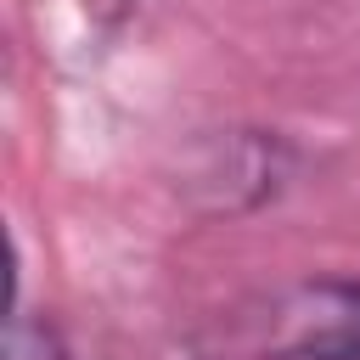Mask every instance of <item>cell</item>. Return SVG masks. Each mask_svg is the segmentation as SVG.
<instances>
[{
  "label": "cell",
  "mask_w": 360,
  "mask_h": 360,
  "mask_svg": "<svg viewBox=\"0 0 360 360\" xmlns=\"http://www.w3.org/2000/svg\"><path fill=\"white\" fill-rule=\"evenodd\" d=\"M248 360H360V276H304L236 315Z\"/></svg>",
  "instance_id": "obj_1"
},
{
  "label": "cell",
  "mask_w": 360,
  "mask_h": 360,
  "mask_svg": "<svg viewBox=\"0 0 360 360\" xmlns=\"http://www.w3.org/2000/svg\"><path fill=\"white\" fill-rule=\"evenodd\" d=\"M6 360H73V354H68L62 332L45 315L11 309V321H6Z\"/></svg>",
  "instance_id": "obj_2"
}]
</instances>
